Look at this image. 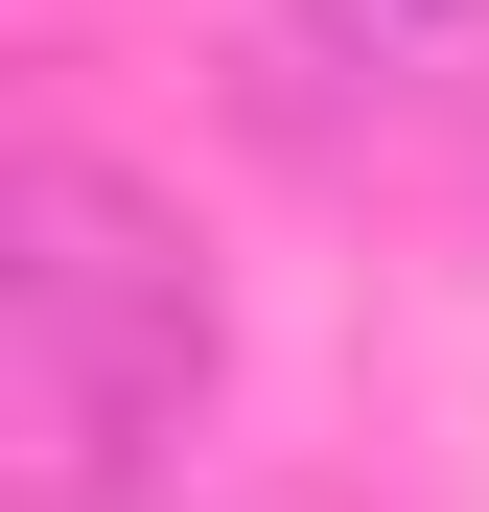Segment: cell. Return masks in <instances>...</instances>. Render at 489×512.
<instances>
[{
  "label": "cell",
  "instance_id": "1",
  "mask_svg": "<svg viewBox=\"0 0 489 512\" xmlns=\"http://www.w3.org/2000/svg\"><path fill=\"white\" fill-rule=\"evenodd\" d=\"M210 396V256L117 140H24L0 163V419H24L47 512H117Z\"/></svg>",
  "mask_w": 489,
  "mask_h": 512
}]
</instances>
